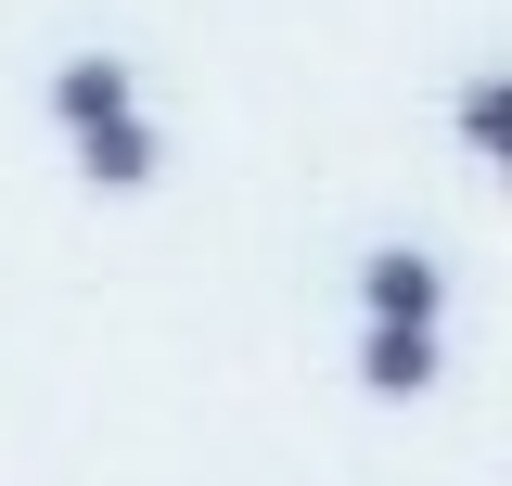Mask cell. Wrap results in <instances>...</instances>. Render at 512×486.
Instances as JSON below:
<instances>
[{"instance_id": "obj_4", "label": "cell", "mask_w": 512, "mask_h": 486, "mask_svg": "<svg viewBox=\"0 0 512 486\" xmlns=\"http://www.w3.org/2000/svg\"><path fill=\"white\" fill-rule=\"evenodd\" d=\"M500 103H512L500 77H474V90H461V141H474V154H500Z\"/></svg>"}, {"instance_id": "obj_2", "label": "cell", "mask_w": 512, "mask_h": 486, "mask_svg": "<svg viewBox=\"0 0 512 486\" xmlns=\"http://www.w3.org/2000/svg\"><path fill=\"white\" fill-rule=\"evenodd\" d=\"M359 307H372V320H423V333H436V320H448V269L423 256V243H372V256H359Z\"/></svg>"}, {"instance_id": "obj_3", "label": "cell", "mask_w": 512, "mask_h": 486, "mask_svg": "<svg viewBox=\"0 0 512 486\" xmlns=\"http://www.w3.org/2000/svg\"><path fill=\"white\" fill-rule=\"evenodd\" d=\"M436 333H423V320H372V333H359V384H372V397H423V384H436Z\"/></svg>"}, {"instance_id": "obj_1", "label": "cell", "mask_w": 512, "mask_h": 486, "mask_svg": "<svg viewBox=\"0 0 512 486\" xmlns=\"http://www.w3.org/2000/svg\"><path fill=\"white\" fill-rule=\"evenodd\" d=\"M52 128L77 154V180H103V192H154V167H167V141H154V116H141L116 52H64L52 64Z\"/></svg>"}]
</instances>
